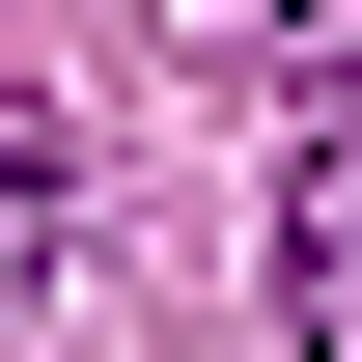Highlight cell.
<instances>
[{
  "label": "cell",
  "instance_id": "cell-1",
  "mask_svg": "<svg viewBox=\"0 0 362 362\" xmlns=\"http://www.w3.org/2000/svg\"><path fill=\"white\" fill-rule=\"evenodd\" d=\"M56 251H84V195H56V139H28V112H0V362H28V334H56Z\"/></svg>",
  "mask_w": 362,
  "mask_h": 362
},
{
  "label": "cell",
  "instance_id": "cell-2",
  "mask_svg": "<svg viewBox=\"0 0 362 362\" xmlns=\"http://www.w3.org/2000/svg\"><path fill=\"white\" fill-rule=\"evenodd\" d=\"M195 28H251V56H279V84H307V112L362 139V0H195Z\"/></svg>",
  "mask_w": 362,
  "mask_h": 362
}]
</instances>
